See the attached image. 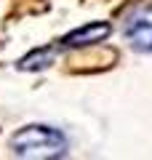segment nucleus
<instances>
[{
    "label": "nucleus",
    "mask_w": 152,
    "mask_h": 160,
    "mask_svg": "<svg viewBox=\"0 0 152 160\" xmlns=\"http://www.w3.org/2000/svg\"><path fill=\"white\" fill-rule=\"evenodd\" d=\"M8 149L13 158H29V160H56L67 155V136L59 128L51 126H24L8 139Z\"/></svg>",
    "instance_id": "obj_1"
},
{
    "label": "nucleus",
    "mask_w": 152,
    "mask_h": 160,
    "mask_svg": "<svg viewBox=\"0 0 152 160\" xmlns=\"http://www.w3.org/2000/svg\"><path fill=\"white\" fill-rule=\"evenodd\" d=\"M128 46L139 53H152V6H139L123 29Z\"/></svg>",
    "instance_id": "obj_2"
},
{
    "label": "nucleus",
    "mask_w": 152,
    "mask_h": 160,
    "mask_svg": "<svg viewBox=\"0 0 152 160\" xmlns=\"http://www.w3.org/2000/svg\"><path fill=\"white\" fill-rule=\"evenodd\" d=\"M53 59H56V48H48V46H45V48H35L32 53L22 56L16 67L19 69H29V72H38V69H45Z\"/></svg>",
    "instance_id": "obj_4"
},
{
    "label": "nucleus",
    "mask_w": 152,
    "mask_h": 160,
    "mask_svg": "<svg viewBox=\"0 0 152 160\" xmlns=\"http://www.w3.org/2000/svg\"><path fill=\"white\" fill-rule=\"evenodd\" d=\"M107 35H109V24L107 22H91V24L78 27L75 32H69L62 43L64 46H72V48H80V46H91V43H101Z\"/></svg>",
    "instance_id": "obj_3"
}]
</instances>
